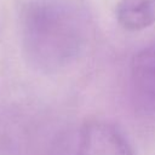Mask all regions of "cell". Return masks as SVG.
<instances>
[{
    "mask_svg": "<svg viewBox=\"0 0 155 155\" xmlns=\"http://www.w3.org/2000/svg\"><path fill=\"white\" fill-rule=\"evenodd\" d=\"M91 35V16L78 0H33L22 13L25 56L45 73L63 70L76 62Z\"/></svg>",
    "mask_w": 155,
    "mask_h": 155,
    "instance_id": "obj_1",
    "label": "cell"
},
{
    "mask_svg": "<svg viewBox=\"0 0 155 155\" xmlns=\"http://www.w3.org/2000/svg\"><path fill=\"white\" fill-rule=\"evenodd\" d=\"M130 92L136 111L145 117H155V40L132 57Z\"/></svg>",
    "mask_w": 155,
    "mask_h": 155,
    "instance_id": "obj_2",
    "label": "cell"
},
{
    "mask_svg": "<svg viewBox=\"0 0 155 155\" xmlns=\"http://www.w3.org/2000/svg\"><path fill=\"white\" fill-rule=\"evenodd\" d=\"M75 155H134V153L117 126L107 120L91 119L80 128Z\"/></svg>",
    "mask_w": 155,
    "mask_h": 155,
    "instance_id": "obj_3",
    "label": "cell"
},
{
    "mask_svg": "<svg viewBox=\"0 0 155 155\" xmlns=\"http://www.w3.org/2000/svg\"><path fill=\"white\" fill-rule=\"evenodd\" d=\"M116 18L130 31L149 28L155 23V0H119Z\"/></svg>",
    "mask_w": 155,
    "mask_h": 155,
    "instance_id": "obj_4",
    "label": "cell"
}]
</instances>
